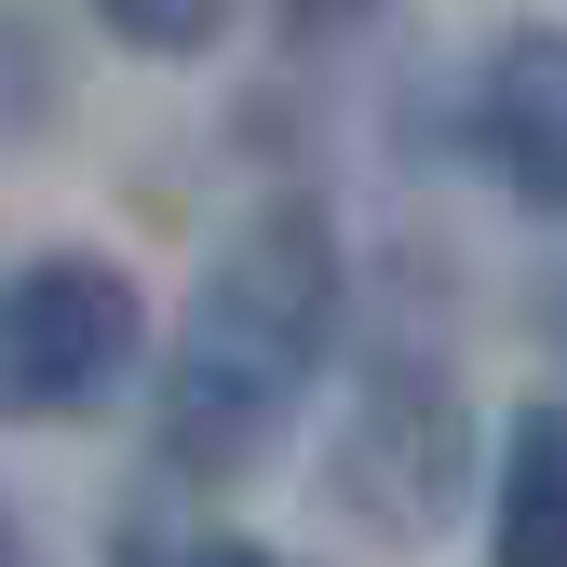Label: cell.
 <instances>
[{
  "mask_svg": "<svg viewBox=\"0 0 567 567\" xmlns=\"http://www.w3.org/2000/svg\"><path fill=\"white\" fill-rule=\"evenodd\" d=\"M486 567H567V392L514 405L501 486H486Z\"/></svg>",
  "mask_w": 567,
  "mask_h": 567,
  "instance_id": "5b68a950",
  "label": "cell"
},
{
  "mask_svg": "<svg viewBox=\"0 0 567 567\" xmlns=\"http://www.w3.org/2000/svg\"><path fill=\"white\" fill-rule=\"evenodd\" d=\"M460 135L527 217H567V28H501L486 41L473 95H460Z\"/></svg>",
  "mask_w": 567,
  "mask_h": 567,
  "instance_id": "277c9868",
  "label": "cell"
},
{
  "mask_svg": "<svg viewBox=\"0 0 567 567\" xmlns=\"http://www.w3.org/2000/svg\"><path fill=\"white\" fill-rule=\"evenodd\" d=\"M150 567H311V554H270V540H176V554H150Z\"/></svg>",
  "mask_w": 567,
  "mask_h": 567,
  "instance_id": "52a82bcc",
  "label": "cell"
},
{
  "mask_svg": "<svg viewBox=\"0 0 567 567\" xmlns=\"http://www.w3.org/2000/svg\"><path fill=\"white\" fill-rule=\"evenodd\" d=\"M0 554H14V527H0Z\"/></svg>",
  "mask_w": 567,
  "mask_h": 567,
  "instance_id": "9c48e42d",
  "label": "cell"
},
{
  "mask_svg": "<svg viewBox=\"0 0 567 567\" xmlns=\"http://www.w3.org/2000/svg\"><path fill=\"white\" fill-rule=\"evenodd\" d=\"M554 324H567V311H554Z\"/></svg>",
  "mask_w": 567,
  "mask_h": 567,
  "instance_id": "30bf717a",
  "label": "cell"
},
{
  "mask_svg": "<svg viewBox=\"0 0 567 567\" xmlns=\"http://www.w3.org/2000/svg\"><path fill=\"white\" fill-rule=\"evenodd\" d=\"M135 379H150V311L95 244H41L0 270V419L14 433L109 419Z\"/></svg>",
  "mask_w": 567,
  "mask_h": 567,
  "instance_id": "7a4b0ae2",
  "label": "cell"
},
{
  "mask_svg": "<svg viewBox=\"0 0 567 567\" xmlns=\"http://www.w3.org/2000/svg\"><path fill=\"white\" fill-rule=\"evenodd\" d=\"M460 486H473V405H460V379L433 365V351H379V365L351 379L338 446H324V501L365 540L419 554V540L460 527Z\"/></svg>",
  "mask_w": 567,
  "mask_h": 567,
  "instance_id": "3957f363",
  "label": "cell"
},
{
  "mask_svg": "<svg viewBox=\"0 0 567 567\" xmlns=\"http://www.w3.org/2000/svg\"><path fill=\"white\" fill-rule=\"evenodd\" d=\"M95 28H109L122 54H163V68H189V54H217L230 0H95Z\"/></svg>",
  "mask_w": 567,
  "mask_h": 567,
  "instance_id": "8992f818",
  "label": "cell"
},
{
  "mask_svg": "<svg viewBox=\"0 0 567 567\" xmlns=\"http://www.w3.org/2000/svg\"><path fill=\"white\" fill-rule=\"evenodd\" d=\"M338 311H351V244L311 189H270L257 217L203 257L176 351L150 379V446L163 473H244L284 446V419L311 405V379L338 365Z\"/></svg>",
  "mask_w": 567,
  "mask_h": 567,
  "instance_id": "6da1fadb",
  "label": "cell"
},
{
  "mask_svg": "<svg viewBox=\"0 0 567 567\" xmlns=\"http://www.w3.org/2000/svg\"><path fill=\"white\" fill-rule=\"evenodd\" d=\"M298 28H351V14H379V0H284Z\"/></svg>",
  "mask_w": 567,
  "mask_h": 567,
  "instance_id": "ba28073f",
  "label": "cell"
}]
</instances>
